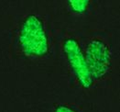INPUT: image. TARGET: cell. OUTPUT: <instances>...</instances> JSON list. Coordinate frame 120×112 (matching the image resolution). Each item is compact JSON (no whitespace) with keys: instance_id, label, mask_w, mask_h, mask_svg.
<instances>
[{"instance_id":"5b68a950","label":"cell","mask_w":120,"mask_h":112,"mask_svg":"<svg viewBox=\"0 0 120 112\" xmlns=\"http://www.w3.org/2000/svg\"><path fill=\"white\" fill-rule=\"evenodd\" d=\"M53 112H80L78 111L75 108H73L72 106L68 105V104H59L56 105Z\"/></svg>"},{"instance_id":"7a4b0ae2","label":"cell","mask_w":120,"mask_h":112,"mask_svg":"<svg viewBox=\"0 0 120 112\" xmlns=\"http://www.w3.org/2000/svg\"><path fill=\"white\" fill-rule=\"evenodd\" d=\"M81 42L94 85L107 80L112 74L115 63V50L111 36L106 32L95 31Z\"/></svg>"},{"instance_id":"3957f363","label":"cell","mask_w":120,"mask_h":112,"mask_svg":"<svg viewBox=\"0 0 120 112\" xmlns=\"http://www.w3.org/2000/svg\"><path fill=\"white\" fill-rule=\"evenodd\" d=\"M61 52L74 82L84 90L94 85L86 62L81 41L72 34H66L61 41Z\"/></svg>"},{"instance_id":"6da1fadb","label":"cell","mask_w":120,"mask_h":112,"mask_svg":"<svg viewBox=\"0 0 120 112\" xmlns=\"http://www.w3.org/2000/svg\"><path fill=\"white\" fill-rule=\"evenodd\" d=\"M16 47L20 54L28 59H42L51 50V37L47 20L39 14L25 16L16 33Z\"/></svg>"},{"instance_id":"277c9868","label":"cell","mask_w":120,"mask_h":112,"mask_svg":"<svg viewBox=\"0 0 120 112\" xmlns=\"http://www.w3.org/2000/svg\"><path fill=\"white\" fill-rule=\"evenodd\" d=\"M67 8L76 16H85L90 13L94 2L91 0H69L66 2Z\"/></svg>"}]
</instances>
